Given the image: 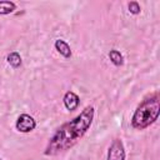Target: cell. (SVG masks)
Returning a JSON list of instances; mask_svg holds the SVG:
<instances>
[{"mask_svg":"<svg viewBox=\"0 0 160 160\" xmlns=\"http://www.w3.org/2000/svg\"><path fill=\"white\" fill-rule=\"evenodd\" d=\"M6 61H8V64H9L11 68L18 69V68H20V65H21V56H20V54H19L18 51H11V52L6 56Z\"/></svg>","mask_w":160,"mask_h":160,"instance_id":"52a82bcc","label":"cell"},{"mask_svg":"<svg viewBox=\"0 0 160 160\" xmlns=\"http://www.w3.org/2000/svg\"><path fill=\"white\" fill-rule=\"evenodd\" d=\"M62 102L68 111H74L78 109V106L80 104V98L74 91H68V92H65V95L62 98Z\"/></svg>","mask_w":160,"mask_h":160,"instance_id":"5b68a950","label":"cell"},{"mask_svg":"<svg viewBox=\"0 0 160 160\" xmlns=\"http://www.w3.org/2000/svg\"><path fill=\"white\" fill-rule=\"evenodd\" d=\"M0 160H1V159H0Z\"/></svg>","mask_w":160,"mask_h":160,"instance_id":"8fae6325","label":"cell"},{"mask_svg":"<svg viewBox=\"0 0 160 160\" xmlns=\"http://www.w3.org/2000/svg\"><path fill=\"white\" fill-rule=\"evenodd\" d=\"M15 128L18 131L20 132H30L32 131L35 128H36V121L32 116H30L29 114H21L19 115V118L16 119V122H15Z\"/></svg>","mask_w":160,"mask_h":160,"instance_id":"277c9868","label":"cell"},{"mask_svg":"<svg viewBox=\"0 0 160 160\" xmlns=\"http://www.w3.org/2000/svg\"><path fill=\"white\" fill-rule=\"evenodd\" d=\"M159 114H160V99H159V94L154 92L152 95L148 96L138 105L131 118V126L136 130H144L158 120Z\"/></svg>","mask_w":160,"mask_h":160,"instance_id":"7a4b0ae2","label":"cell"},{"mask_svg":"<svg viewBox=\"0 0 160 160\" xmlns=\"http://www.w3.org/2000/svg\"><path fill=\"white\" fill-rule=\"evenodd\" d=\"M125 158H126V152L121 139H114L108 149L106 160H125Z\"/></svg>","mask_w":160,"mask_h":160,"instance_id":"3957f363","label":"cell"},{"mask_svg":"<svg viewBox=\"0 0 160 160\" xmlns=\"http://www.w3.org/2000/svg\"><path fill=\"white\" fill-rule=\"evenodd\" d=\"M94 116L95 109L94 106L89 105L78 116L68 122H64L49 139L48 145L44 150V155L55 156L71 149L88 132L94 121Z\"/></svg>","mask_w":160,"mask_h":160,"instance_id":"6da1fadb","label":"cell"},{"mask_svg":"<svg viewBox=\"0 0 160 160\" xmlns=\"http://www.w3.org/2000/svg\"><path fill=\"white\" fill-rule=\"evenodd\" d=\"M54 46H55V49H56V51L61 55V56H64L65 59H69V58H71V49H70V45L65 41V40H62V39H58V40H55V42H54Z\"/></svg>","mask_w":160,"mask_h":160,"instance_id":"8992f818","label":"cell"},{"mask_svg":"<svg viewBox=\"0 0 160 160\" xmlns=\"http://www.w3.org/2000/svg\"><path fill=\"white\" fill-rule=\"evenodd\" d=\"M16 10V4L14 1H0V15H8Z\"/></svg>","mask_w":160,"mask_h":160,"instance_id":"9c48e42d","label":"cell"},{"mask_svg":"<svg viewBox=\"0 0 160 160\" xmlns=\"http://www.w3.org/2000/svg\"><path fill=\"white\" fill-rule=\"evenodd\" d=\"M109 59H110V61H111L115 66H121V65L124 64V56H122L121 52L118 51L116 49L110 50V52H109Z\"/></svg>","mask_w":160,"mask_h":160,"instance_id":"ba28073f","label":"cell"},{"mask_svg":"<svg viewBox=\"0 0 160 160\" xmlns=\"http://www.w3.org/2000/svg\"><path fill=\"white\" fill-rule=\"evenodd\" d=\"M128 8H129L130 14H132V15H138L141 11V8H140V5H139L138 1H130L128 4Z\"/></svg>","mask_w":160,"mask_h":160,"instance_id":"30bf717a","label":"cell"}]
</instances>
